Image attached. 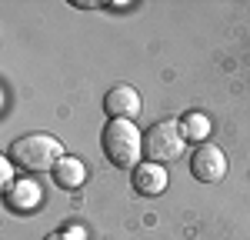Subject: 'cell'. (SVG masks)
Here are the masks:
<instances>
[{"label": "cell", "mask_w": 250, "mask_h": 240, "mask_svg": "<svg viewBox=\"0 0 250 240\" xmlns=\"http://www.w3.org/2000/svg\"><path fill=\"white\" fill-rule=\"evenodd\" d=\"M190 170L197 180H204V183H217V180L227 174V157H224V150L220 147H213V143H200L197 150H193L190 157Z\"/></svg>", "instance_id": "277c9868"}, {"label": "cell", "mask_w": 250, "mask_h": 240, "mask_svg": "<svg viewBox=\"0 0 250 240\" xmlns=\"http://www.w3.org/2000/svg\"><path fill=\"white\" fill-rule=\"evenodd\" d=\"M40 200H43V194H40V187L34 183V180H17V183H10L7 187V203L14 207V210H37Z\"/></svg>", "instance_id": "52a82bcc"}, {"label": "cell", "mask_w": 250, "mask_h": 240, "mask_svg": "<svg viewBox=\"0 0 250 240\" xmlns=\"http://www.w3.org/2000/svg\"><path fill=\"white\" fill-rule=\"evenodd\" d=\"M104 154L124 170L137 167V157L144 154V137L134 127V120H110L104 127Z\"/></svg>", "instance_id": "7a4b0ae2"}, {"label": "cell", "mask_w": 250, "mask_h": 240, "mask_svg": "<svg viewBox=\"0 0 250 240\" xmlns=\"http://www.w3.org/2000/svg\"><path fill=\"white\" fill-rule=\"evenodd\" d=\"M134 190L144 197H157L167 190V170L164 163H137L134 167Z\"/></svg>", "instance_id": "8992f818"}, {"label": "cell", "mask_w": 250, "mask_h": 240, "mask_svg": "<svg viewBox=\"0 0 250 240\" xmlns=\"http://www.w3.org/2000/svg\"><path fill=\"white\" fill-rule=\"evenodd\" d=\"M50 177H54V183L63 187V190H77V187H83V180H87V167H83L77 157H63L57 167L50 170Z\"/></svg>", "instance_id": "ba28073f"}, {"label": "cell", "mask_w": 250, "mask_h": 240, "mask_svg": "<svg viewBox=\"0 0 250 240\" xmlns=\"http://www.w3.org/2000/svg\"><path fill=\"white\" fill-rule=\"evenodd\" d=\"M104 110L114 120H137L140 117V94L134 87H127V83L110 87V94L104 97Z\"/></svg>", "instance_id": "5b68a950"}, {"label": "cell", "mask_w": 250, "mask_h": 240, "mask_svg": "<svg viewBox=\"0 0 250 240\" xmlns=\"http://www.w3.org/2000/svg\"><path fill=\"white\" fill-rule=\"evenodd\" d=\"M63 160V143L50 134H27L10 143V163H17L20 170H54Z\"/></svg>", "instance_id": "6da1fadb"}, {"label": "cell", "mask_w": 250, "mask_h": 240, "mask_svg": "<svg viewBox=\"0 0 250 240\" xmlns=\"http://www.w3.org/2000/svg\"><path fill=\"white\" fill-rule=\"evenodd\" d=\"M43 240H80V230H70V234H47Z\"/></svg>", "instance_id": "30bf717a"}, {"label": "cell", "mask_w": 250, "mask_h": 240, "mask_svg": "<svg viewBox=\"0 0 250 240\" xmlns=\"http://www.w3.org/2000/svg\"><path fill=\"white\" fill-rule=\"evenodd\" d=\"M144 154L150 157V163H170L184 154V134L180 127L164 120V123H154L147 134H144Z\"/></svg>", "instance_id": "3957f363"}, {"label": "cell", "mask_w": 250, "mask_h": 240, "mask_svg": "<svg viewBox=\"0 0 250 240\" xmlns=\"http://www.w3.org/2000/svg\"><path fill=\"white\" fill-rule=\"evenodd\" d=\"M180 134L190 140H204L207 134H210V120L204 117V114H184V127H180Z\"/></svg>", "instance_id": "9c48e42d"}]
</instances>
